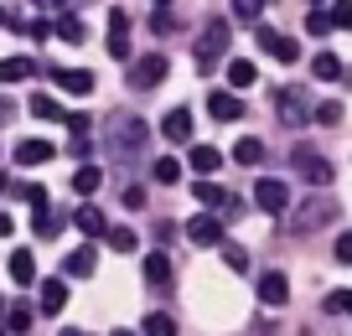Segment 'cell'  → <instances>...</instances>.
Returning <instances> with one entry per match:
<instances>
[{
	"instance_id": "40",
	"label": "cell",
	"mask_w": 352,
	"mask_h": 336,
	"mask_svg": "<svg viewBox=\"0 0 352 336\" xmlns=\"http://www.w3.org/2000/svg\"><path fill=\"white\" fill-rule=\"evenodd\" d=\"M36 11L42 16H67V5H73V0H32Z\"/></svg>"
},
{
	"instance_id": "7",
	"label": "cell",
	"mask_w": 352,
	"mask_h": 336,
	"mask_svg": "<svg viewBox=\"0 0 352 336\" xmlns=\"http://www.w3.org/2000/svg\"><path fill=\"white\" fill-rule=\"evenodd\" d=\"M166 73H171V63H166L161 52H145L140 63L130 67V88H161V83H166Z\"/></svg>"
},
{
	"instance_id": "35",
	"label": "cell",
	"mask_w": 352,
	"mask_h": 336,
	"mask_svg": "<svg viewBox=\"0 0 352 336\" xmlns=\"http://www.w3.org/2000/svg\"><path fill=\"white\" fill-rule=\"evenodd\" d=\"M306 32H311V36H327V32H331V11L311 5V16H306Z\"/></svg>"
},
{
	"instance_id": "47",
	"label": "cell",
	"mask_w": 352,
	"mask_h": 336,
	"mask_svg": "<svg viewBox=\"0 0 352 336\" xmlns=\"http://www.w3.org/2000/svg\"><path fill=\"white\" fill-rule=\"evenodd\" d=\"M0 26H11V16H6V11H0Z\"/></svg>"
},
{
	"instance_id": "34",
	"label": "cell",
	"mask_w": 352,
	"mask_h": 336,
	"mask_svg": "<svg viewBox=\"0 0 352 336\" xmlns=\"http://www.w3.org/2000/svg\"><path fill=\"white\" fill-rule=\"evenodd\" d=\"M321 305H327V315H352V290H331Z\"/></svg>"
},
{
	"instance_id": "18",
	"label": "cell",
	"mask_w": 352,
	"mask_h": 336,
	"mask_svg": "<svg viewBox=\"0 0 352 336\" xmlns=\"http://www.w3.org/2000/svg\"><path fill=\"white\" fill-rule=\"evenodd\" d=\"M187 166H192V171H197V176H212V171H218V166H223V155L212 150V145H192Z\"/></svg>"
},
{
	"instance_id": "43",
	"label": "cell",
	"mask_w": 352,
	"mask_h": 336,
	"mask_svg": "<svg viewBox=\"0 0 352 336\" xmlns=\"http://www.w3.org/2000/svg\"><path fill=\"white\" fill-rule=\"evenodd\" d=\"M21 197H26V202H32V207H42V202H47V192H42V186H36V181H26V186H21Z\"/></svg>"
},
{
	"instance_id": "36",
	"label": "cell",
	"mask_w": 352,
	"mask_h": 336,
	"mask_svg": "<svg viewBox=\"0 0 352 336\" xmlns=\"http://www.w3.org/2000/svg\"><path fill=\"white\" fill-rule=\"evenodd\" d=\"M264 5H270V0H233V16H239V21H259Z\"/></svg>"
},
{
	"instance_id": "42",
	"label": "cell",
	"mask_w": 352,
	"mask_h": 336,
	"mask_svg": "<svg viewBox=\"0 0 352 336\" xmlns=\"http://www.w3.org/2000/svg\"><path fill=\"white\" fill-rule=\"evenodd\" d=\"M331 254H337V264H352V233H342V238H337V249H331Z\"/></svg>"
},
{
	"instance_id": "39",
	"label": "cell",
	"mask_w": 352,
	"mask_h": 336,
	"mask_svg": "<svg viewBox=\"0 0 352 336\" xmlns=\"http://www.w3.org/2000/svg\"><path fill=\"white\" fill-rule=\"evenodd\" d=\"M331 26H347L352 32V0H331Z\"/></svg>"
},
{
	"instance_id": "38",
	"label": "cell",
	"mask_w": 352,
	"mask_h": 336,
	"mask_svg": "<svg viewBox=\"0 0 352 336\" xmlns=\"http://www.w3.org/2000/svg\"><path fill=\"white\" fill-rule=\"evenodd\" d=\"M109 249H120V254H135V233H130V228H109Z\"/></svg>"
},
{
	"instance_id": "32",
	"label": "cell",
	"mask_w": 352,
	"mask_h": 336,
	"mask_svg": "<svg viewBox=\"0 0 352 336\" xmlns=\"http://www.w3.org/2000/svg\"><path fill=\"white\" fill-rule=\"evenodd\" d=\"M145 280H151V284H171V264H166V254H151V259H145Z\"/></svg>"
},
{
	"instance_id": "22",
	"label": "cell",
	"mask_w": 352,
	"mask_h": 336,
	"mask_svg": "<svg viewBox=\"0 0 352 336\" xmlns=\"http://www.w3.org/2000/svg\"><path fill=\"white\" fill-rule=\"evenodd\" d=\"M99 186H104V171H99V166H78V171H73V192H78V197H94Z\"/></svg>"
},
{
	"instance_id": "33",
	"label": "cell",
	"mask_w": 352,
	"mask_h": 336,
	"mask_svg": "<svg viewBox=\"0 0 352 336\" xmlns=\"http://www.w3.org/2000/svg\"><path fill=\"white\" fill-rule=\"evenodd\" d=\"M151 176H155L161 186H176V181H182V161H171V155H166V161L151 166Z\"/></svg>"
},
{
	"instance_id": "51",
	"label": "cell",
	"mask_w": 352,
	"mask_h": 336,
	"mask_svg": "<svg viewBox=\"0 0 352 336\" xmlns=\"http://www.w3.org/2000/svg\"><path fill=\"white\" fill-rule=\"evenodd\" d=\"M311 5H327V0H311Z\"/></svg>"
},
{
	"instance_id": "24",
	"label": "cell",
	"mask_w": 352,
	"mask_h": 336,
	"mask_svg": "<svg viewBox=\"0 0 352 336\" xmlns=\"http://www.w3.org/2000/svg\"><path fill=\"white\" fill-rule=\"evenodd\" d=\"M32 228H36V238H57V233H63V212H52V207H36V223H32Z\"/></svg>"
},
{
	"instance_id": "30",
	"label": "cell",
	"mask_w": 352,
	"mask_h": 336,
	"mask_svg": "<svg viewBox=\"0 0 352 336\" xmlns=\"http://www.w3.org/2000/svg\"><path fill=\"white\" fill-rule=\"evenodd\" d=\"M140 336H176V321H171V315H166V311H155V315H145Z\"/></svg>"
},
{
	"instance_id": "19",
	"label": "cell",
	"mask_w": 352,
	"mask_h": 336,
	"mask_svg": "<svg viewBox=\"0 0 352 336\" xmlns=\"http://www.w3.org/2000/svg\"><path fill=\"white\" fill-rule=\"evenodd\" d=\"M36 63L32 57H0V83H21V78H32Z\"/></svg>"
},
{
	"instance_id": "27",
	"label": "cell",
	"mask_w": 352,
	"mask_h": 336,
	"mask_svg": "<svg viewBox=\"0 0 352 336\" xmlns=\"http://www.w3.org/2000/svg\"><path fill=\"white\" fill-rule=\"evenodd\" d=\"M52 36H63V42H83V21L78 16H52Z\"/></svg>"
},
{
	"instance_id": "25",
	"label": "cell",
	"mask_w": 352,
	"mask_h": 336,
	"mask_svg": "<svg viewBox=\"0 0 352 336\" xmlns=\"http://www.w3.org/2000/svg\"><path fill=\"white\" fill-rule=\"evenodd\" d=\"M228 83L233 88H254V83H259V67L243 63V57H233V63H228Z\"/></svg>"
},
{
	"instance_id": "13",
	"label": "cell",
	"mask_w": 352,
	"mask_h": 336,
	"mask_svg": "<svg viewBox=\"0 0 352 336\" xmlns=\"http://www.w3.org/2000/svg\"><path fill=\"white\" fill-rule=\"evenodd\" d=\"M254 42H259V47H264V52L275 57V63H296V57H300V47H296V42H290V36H285V32H259V36H254Z\"/></svg>"
},
{
	"instance_id": "15",
	"label": "cell",
	"mask_w": 352,
	"mask_h": 336,
	"mask_svg": "<svg viewBox=\"0 0 352 336\" xmlns=\"http://www.w3.org/2000/svg\"><path fill=\"white\" fill-rule=\"evenodd\" d=\"M187 238H192V243H208V249H212V243H223V223H218L212 212H197V217L187 223Z\"/></svg>"
},
{
	"instance_id": "28",
	"label": "cell",
	"mask_w": 352,
	"mask_h": 336,
	"mask_svg": "<svg viewBox=\"0 0 352 336\" xmlns=\"http://www.w3.org/2000/svg\"><path fill=\"white\" fill-rule=\"evenodd\" d=\"M94 264H99V259H94V249H73V254H67V274H78V280H88Z\"/></svg>"
},
{
	"instance_id": "49",
	"label": "cell",
	"mask_w": 352,
	"mask_h": 336,
	"mask_svg": "<svg viewBox=\"0 0 352 336\" xmlns=\"http://www.w3.org/2000/svg\"><path fill=\"white\" fill-rule=\"evenodd\" d=\"M114 336H135V331H114Z\"/></svg>"
},
{
	"instance_id": "44",
	"label": "cell",
	"mask_w": 352,
	"mask_h": 336,
	"mask_svg": "<svg viewBox=\"0 0 352 336\" xmlns=\"http://www.w3.org/2000/svg\"><path fill=\"white\" fill-rule=\"evenodd\" d=\"M155 32H161V36H171V32H176V21L166 16V5H161V16H155Z\"/></svg>"
},
{
	"instance_id": "2",
	"label": "cell",
	"mask_w": 352,
	"mask_h": 336,
	"mask_svg": "<svg viewBox=\"0 0 352 336\" xmlns=\"http://www.w3.org/2000/svg\"><path fill=\"white\" fill-rule=\"evenodd\" d=\"M327 223H337V202H300L296 212H290V233H296V238L321 233Z\"/></svg>"
},
{
	"instance_id": "14",
	"label": "cell",
	"mask_w": 352,
	"mask_h": 336,
	"mask_svg": "<svg viewBox=\"0 0 352 336\" xmlns=\"http://www.w3.org/2000/svg\"><path fill=\"white\" fill-rule=\"evenodd\" d=\"M73 223H78V233H83V238H109V217H104L94 202H83V207H78V217H73Z\"/></svg>"
},
{
	"instance_id": "45",
	"label": "cell",
	"mask_w": 352,
	"mask_h": 336,
	"mask_svg": "<svg viewBox=\"0 0 352 336\" xmlns=\"http://www.w3.org/2000/svg\"><path fill=\"white\" fill-rule=\"evenodd\" d=\"M11 228H16V223H11L6 212H0V238H11Z\"/></svg>"
},
{
	"instance_id": "10",
	"label": "cell",
	"mask_w": 352,
	"mask_h": 336,
	"mask_svg": "<svg viewBox=\"0 0 352 336\" xmlns=\"http://www.w3.org/2000/svg\"><path fill=\"white\" fill-rule=\"evenodd\" d=\"M52 83L63 88V93H73V98L94 93V73H83V67H52Z\"/></svg>"
},
{
	"instance_id": "8",
	"label": "cell",
	"mask_w": 352,
	"mask_h": 336,
	"mask_svg": "<svg viewBox=\"0 0 352 336\" xmlns=\"http://www.w3.org/2000/svg\"><path fill=\"white\" fill-rule=\"evenodd\" d=\"M161 135H166L171 145H187V140H192V109H187V104L166 109V120H161Z\"/></svg>"
},
{
	"instance_id": "23",
	"label": "cell",
	"mask_w": 352,
	"mask_h": 336,
	"mask_svg": "<svg viewBox=\"0 0 352 336\" xmlns=\"http://www.w3.org/2000/svg\"><path fill=\"white\" fill-rule=\"evenodd\" d=\"M11 280H16V284H32V280H36V259H32V249H16V254H11Z\"/></svg>"
},
{
	"instance_id": "16",
	"label": "cell",
	"mask_w": 352,
	"mask_h": 336,
	"mask_svg": "<svg viewBox=\"0 0 352 336\" xmlns=\"http://www.w3.org/2000/svg\"><path fill=\"white\" fill-rule=\"evenodd\" d=\"M285 300H290V280L280 269H270L259 280V305H285Z\"/></svg>"
},
{
	"instance_id": "37",
	"label": "cell",
	"mask_w": 352,
	"mask_h": 336,
	"mask_svg": "<svg viewBox=\"0 0 352 336\" xmlns=\"http://www.w3.org/2000/svg\"><path fill=\"white\" fill-rule=\"evenodd\" d=\"M223 264H228V269H239V274H243V269H249V254H243L239 243H223Z\"/></svg>"
},
{
	"instance_id": "9",
	"label": "cell",
	"mask_w": 352,
	"mask_h": 336,
	"mask_svg": "<svg viewBox=\"0 0 352 336\" xmlns=\"http://www.w3.org/2000/svg\"><path fill=\"white\" fill-rule=\"evenodd\" d=\"M311 78H321V83H347L352 88V67H342V57H331V52L311 57Z\"/></svg>"
},
{
	"instance_id": "26",
	"label": "cell",
	"mask_w": 352,
	"mask_h": 336,
	"mask_svg": "<svg viewBox=\"0 0 352 336\" xmlns=\"http://www.w3.org/2000/svg\"><path fill=\"white\" fill-rule=\"evenodd\" d=\"M233 161H239V166H259V161H264V140H254V135H243V140L233 145Z\"/></svg>"
},
{
	"instance_id": "1",
	"label": "cell",
	"mask_w": 352,
	"mask_h": 336,
	"mask_svg": "<svg viewBox=\"0 0 352 336\" xmlns=\"http://www.w3.org/2000/svg\"><path fill=\"white\" fill-rule=\"evenodd\" d=\"M145 135H151V130H145L140 120H130V114H114V120L104 124V140H109L120 155H140L145 150Z\"/></svg>"
},
{
	"instance_id": "5",
	"label": "cell",
	"mask_w": 352,
	"mask_h": 336,
	"mask_svg": "<svg viewBox=\"0 0 352 336\" xmlns=\"http://www.w3.org/2000/svg\"><path fill=\"white\" fill-rule=\"evenodd\" d=\"M275 109H280V124H290V130H300V124L316 114V104L306 98V88H280V93H275Z\"/></svg>"
},
{
	"instance_id": "20",
	"label": "cell",
	"mask_w": 352,
	"mask_h": 336,
	"mask_svg": "<svg viewBox=\"0 0 352 336\" xmlns=\"http://www.w3.org/2000/svg\"><path fill=\"white\" fill-rule=\"evenodd\" d=\"M42 311H47V315H63V311H67V284H63V280H47V284H42Z\"/></svg>"
},
{
	"instance_id": "21",
	"label": "cell",
	"mask_w": 352,
	"mask_h": 336,
	"mask_svg": "<svg viewBox=\"0 0 352 336\" xmlns=\"http://www.w3.org/2000/svg\"><path fill=\"white\" fill-rule=\"evenodd\" d=\"M6 331H16V336H26V331H32V305L6 300Z\"/></svg>"
},
{
	"instance_id": "41",
	"label": "cell",
	"mask_w": 352,
	"mask_h": 336,
	"mask_svg": "<svg viewBox=\"0 0 352 336\" xmlns=\"http://www.w3.org/2000/svg\"><path fill=\"white\" fill-rule=\"evenodd\" d=\"M342 120V104H316V124H337Z\"/></svg>"
},
{
	"instance_id": "50",
	"label": "cell",
	"mask_w": 352,
	"mask_h": 336,
	"mask_svg": "<svg viewBox=\"0 0 352 336\" xmlns=\"http://www.w3.org/2000/svg\"><path fill=\"white\" fill-rule=\"evenodd\" d=\"M155 5H171V0H155Z\"/></svg>"
},
{
	"instance_id": "6",
	"label": "cell",
	"mask_w": 352,
	"mask_h": 336,
	"mask_svg": "<svg viewBox=\"0 0 352 336\" xmlns=\"http://www.w3.org/2000/svg\"><path fill=\"white\" fill-rule=\"evenodd\" d=\"M254 207H259L264 217H280L290 207V186L280 181V176H259V181H254Z\"/></svg>"
},
{
	"instance_id": "46",
	"label": "cell",
	"mask_w": 352,
	"mask_h": 336,
	"mask_svg": "<svg viewBox=\"0 0 352 336\" xmlns=\"http://www.w3.org/2000/svg\"><path fill=\"white\" fill-rule=\"evenodd\" d=\"M0 336H11V331H6V300H0Z\"/></svg>"
},
{
	"instance_id": "3",
	"label": "cell",
	"mask_w": 352,
	"mask_h": 336,
	"mask_svg": "<svg viewBox=\"0 0 352 336\" xmlns=\"http://www.w3.org/2000/svg\"><path fill=\"white\" fill-rule=\"evenodd\" d=\"M228 42H233V36H228V21H208V26H202V36H197V67H202V73H212V67H218V57L228 52Z\"/></svg>"
},
{
	"instance_id": "48",
	"label": "cell",
	"mask_w": 352,
	"mask_h": 336,
	"mask_svg": "<svg viewBox=\"0 0 352 336\" xmlns=\"http://www.w3.org/2000/svg\"><path fill=\"white\" fill-rule=\"evenodd\" d=\"M63 336H83V331H63Z\"/></svg>"
},
{
	"instance_id": "11",
	"label": "cell",
	"mask_w": 352,
	"mask_h": 336,
	"mask_svg": "<svg viewBox=\"0 0 352 336\" xmlns=\"http://www.w3.org/2000/svg\"><path fill=\"white\" fill-rule=\"evenodd\" d=\"M104 42H109V57H130V16L124 11H109V36H104Z\"/></svg>"
},
{
	"instance_id": "29",
	"label": "cell",
	"mask_w": 352,
	"mask_h": 336,
	"mask_svg": "<svg viewBox=\"0 0 352 336\" xmlns=\"http://www.w3.org/2000/svg\"><path fill=\"white\" fill-rule=\"evenodd\" d=\"M192 197H197L202 207H223V202H233V197L223 192V186H212V181H197V186H192Z\"/></svg>"
},
{
	"instance_id": "4",
	"label": "cell",
	"mask_w": 352,
	"mask_h": 336,
	"mask_svg": "<svg viewBox=\"0 0 352 336\" xmlns=\"http://www.w3.org/2000/svg\"><path fill=\"white\" fill-rule=\"evenodd\" d=\"M290 161H296V171L306 176L311 186H331L337 181V171H331V161L321 150H311V145H296V150H290Z\"/></svg>"
},
{
	"instance_id": "17",
	"label": "cell",
	"mask_w": 352,
	"mask_h": 336,
	"mask_svg": "<svg viewBox=\"0 0 352 336\" xmlns=\"http://www.w3.org/2000/svg\"><path fill=\"white\" fill-rule=\"evenodd\" d=\"M52 145H47V140H21V145H16V161H21V166H47V161H52Z\"/></svg>"
},
{
	"instance_id": "12",
	"label": "cell",
	"mask_w": 352,
	"mask_h": 336,
	"mask_svg": "<svg viewBox=\"0 0 352 336\" xmlns=\"http://www.w3.org/2000/svg\"><path fill=\"white\" fill-rule=\"evenodd\" d=\"M208 114L228 124V120H243V104H239V93H228V88H212L208 93Z\"/></svg>"
},
{
	"instance_id": "31",
	"label": "cell",
	"mask_w": 352,
	"mask_h": 336,
	"mask_svg": "<svg viewBox=\"0 0 352 336\" xmlns=\"http://www.w3.org/2000/svg\"><path fill=\"white\" fill-rule=\"evenodd\" d=\"M32 114H36V120H67L52 93H32Z\"/></svg>"
}]
</instances>
